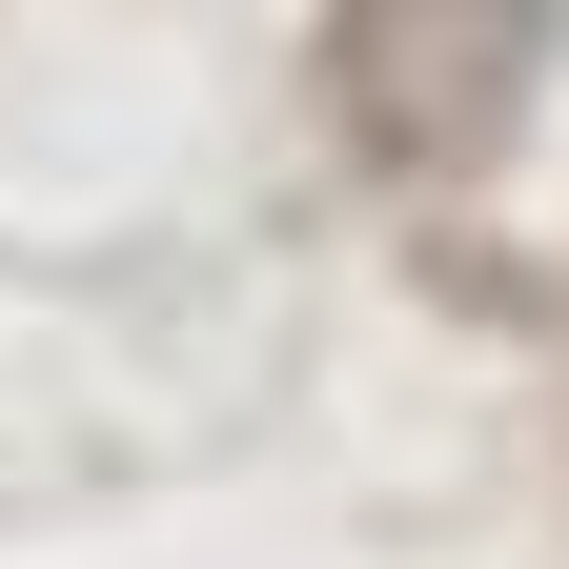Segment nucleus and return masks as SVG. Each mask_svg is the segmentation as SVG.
<instances>
[{"instance_id":"obj_1","label":"nucleus","mask_w":569,"mask_h":569,"mask_svg":"<svg viewBox=\"0 0 569 569\" xmlns=\"http://www.w3.org/2000/svg\"><path fill=\"white\" fill-rule=\"evenodd\" d=\"M306 82H326V142L367 183H468L549 102V0H326Z\"/></svg>"}]
</instances>
